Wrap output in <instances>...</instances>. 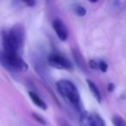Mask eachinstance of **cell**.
Masks as SVG:
<instances>
[{
	"mask_svg": "<svg viewBox=\"0 0 126 126\" xmlns=\"http://www.w3.org/2000/svg\"><path fill=\"white\" fill-rule=\"evenodd\" d=\"M29 96H30V99L32 100L34 104H35L36 106H38L42 110H46L47 109V105L46 103L34 92H29Z\"/></svg>",
	"mask_w": 126,
	"mask_h": 126,
	"instance_id": "8",
	"label": "cell"
},
{
	"mask_svg": "<svg viewBox=\"0 0 126 126\" xmlns=\"http://www.w3.org/2000/svg\"><path fill=\"white\" fill-rule=\"evenodd\" d=\"M93 116V117H94V120H95V122H96L97 126H106L105 122H104V120L102 119V117H100L98 114L94 113Z\"/></svg>",
	"mask_w": 126,
	"mask_h": 126,
	"instance_id": "12",
	"label": "cell"
},
{
	"mask_svg": "<svg viewBox=\"0 0 126 126\" xmlns=\"http://www.w3.org/2000/svg\"><path fill=\"white\" fill-rule=\"evenodd\" d=\"M86 83H87L88 88H89L90 92H91V93L93 94V96L96 98L97 101L100 103L102 98H101V94H100V93H99V90L98 89L97 86L94 84L93 81L91 80V79H87V80H86Z\"/></svg>",
	"mask_w": 126,
	"mask_h": 126,
	"instance_id": "9",
	"label": "cell"
},
{
	"mask_svg": "<svg viewBox=\"0 0 126 126\" xmlns=\"http://www.w3.org/2000/svg\"><path fill=\"white\" fill-rule=\"evenodd\" d=\"M79 126H97L93 115L87 111H83L79 117Z\"/></svg>",
	"mask_w": 126,
	"mask_h": 126,
	"instance_id": "6",
	"label": "cell"
},
{
	"mask_svg": "<svg viewBox=\"0 0 126 126\" xmlns=\"http://www.w3.org/2000/svg\"><path fill=\"white\" fill-rule=\"evenodd\" d=\"M114 88H115V86H114V84H112V83H110V84L108 85V86H107V90H108L109 93L113 92Z\"/></svg>",
	"mask_w": 126,
	"mask_h": 126,
	"instance_id": "18",
	"label": "cell"
},
{
	"mask_svg": "<svg viewBox=\"0 0 126 126\" xmlns=\"http://www.w3.org/2000/svg\"><path fill=\"white\" fill-rule=\"evenodd\" d=\"M0 63L10 72H25L28 70L27 63L17 53L0 51Z\"/></svg>",
	"mask_w": 126,
	"mask_h": 126,
	"instance_id": "1",
	"label": "cell"
},
{
	"mask_svg": "<svg viewBox=\"0 0 126 126\" xmlns=\"http://www.w3.org/2000/svg\"><path fill=\"white\" fill-rule=\"evenodd\" d=\"M56 87L64 99L74 106H79L80 97L77 87L72 81L67 79H61L56 83Z\"/></svg>",
	"mask_w": 126,
	"mask_h": 126,
	"instance_id": "2",
	"label": "cell"
},
{
	"mask_svg": "<svg viewBox=\"0 0 126 126\" xmlns=\"http://www.w3.org/2000/svg\"><path fill=\"white\" fill-rule=\"evenodd\" d=\"M74 12L77 16H84L86 14V9L83 7L82 5H77L74 8Z\"/></svg>",
	"mask_w": 126,
	"mask_h": 126,
	"instance_id": "11",
	"label": "cell"
},
{
	"mask_svg": "<svg viewBox=\"0 0 126 126\" xmlns=\"http://www.w3.org/2000/svg\"><path fill=\"white\" fill-rule=\"evenodd\" d=\"M32 117H33V118L35 119L36 122H38L40 124H42V125H46L47 124V123H46L45 119L43 118V117H42L41 116H39L38 114L36 113H32Z\"/></svg>",
	"mask_w": 126,
	"mask_h": 126,
	"instance_id": "13",
	"label": "cell"
},
{
	"mask_svg": "<svg viewBox=\"0 0 126 126\" xmlns=\"http://www.w3.org/2000/svg\"><path fill=\"white\" fill-rule=\"evenodd\" d=\"M112 123L114 126H126V123L124 122V118L118 115H116L112 117Z\"/></svg>",
	"mask_w": 126,
	"mask_h": 126,
	"instance_id": "10",
	"label": "cell"
},
{
	"mask_svg": "<svg viewBox=\"0 0 126 126\" xmlns=\"http://www.w3.org/2000/svg\"><path fill=\"white\" fill-rule=\"evenodd\" d=\"M8 33L13 42L19 47V49L21 48L23 45L25 38V30L23 25L19 24V23L14 25L11 30H8Z\"/></svg>",
	"mask_w": 126,
	"mask_h": 126,
	"instance_id": "4",
	"label": "cell"
},
{
	"mask_svg": "<svg viewBox=\"0 0 126 126\" xmlns=\"http://www.w3.org/2000/svg\"><path fill=\"white\" fill-rule=\"evenodd\" d=\"M52 26L60 40L63 41V42L67 40L68 37V31H67L65 23L61 19H54L52 23Z\"/></svg>",
	"mask_w": 126,
	"mask_h": 126,
	"instance_id": "5",
	"label": "cell"
},
{
	"mask_svg": "<svg viewBox=\"0 0 126 126\" xmlns=\"http://www.w3.org/2000/svg\"><path fill=\"white\" fill-rule=\"evenodd\" d=\"M21 1L29 7H34L36 4V0H21Z\"/></svg>",
	"mask_w": 126,
	"mask_h": 126,
	"instance_id": "15",
	"label": "cell"
},
{
	"mask_svg": "<svg viewBox=\"0 0 126 126\" xmlns=\"http://www.w3.org/2000/svg\"><path fill=\"white\" fill-rule=\"evenodd\" d=\"M98 68L102 71L103 73H105L108 69V65H107V63L104 61H101L99 63H98Z\"/></svg>",
	"mask_w": 126,
	"mask_h": 126,
	"instance_id": "14",
	"label": "cell"
},
{
	"mask_svg": "<svg viewBox=\"0 0 126 126\" xmlns=\"http://www.w3.org/2000/svg\"><path fill=\"white\" fill-rule=\"evenodd\" d=\"M57 124H58V126H71L65 119H63V118H58Z\"/></svg>",
	"mask_w": 126,
	"mask_h": 126,
	"instance_id": "17",
	"label": "cell"
},
{
	"mask_svg": "<svg viewBox=\"0 0 126 126\" xmlns=\"http://www.w3.org/2000/svg\"><path fill=\"white\" fill-rule=\"evenodd\" d=\"M89 2H91V3H93V4H94V3H97L98 1V0H88Z\"/></svg>",
	"mask_w": 126,
	"mask_h": 126,
	"instance_id": "19",
	"label": "cell"
},
{
	"mask_svg": "<svg viewBox=\"0 0 126 126\" xmlns=\"http://www.w3.org/2000/svg\"><path fill=\"white\" fill-rule=\"evenodd\" d=\"M47 62L50 67L57 69H65V70H72L73 65L71 62L61 54H53L48 56Z\"/></svg>",
	"mask_w": 126,
	"mask_h": 126,
	"instance_id": "3",
	"label": "cell"
},
{
	"mask_svg": "<svg viewBox=\"0 0 126 126\" xmlns=\"http://www.w3.org/2000/svg\"><path fill=\"white\" fill-rule=\"evenodd\" d=\"M72 53H73V56H74V61H75V62L77 63L78 67H79L82 71L86 72V71H87V68H86V62H85V60H84V58H83L81 53L76 48H73Z\"/></svg>",
	"mask_w": 126,
	"mask_h": 126,
	"instance_id": "7",
	"label": "cell"
},
{
	"mask_svg": "<svg viewBox=\"0 0 126 126\" xmlns=\"http://www.w3.org/2000/svg\"><path fill=\"white\" fill-rule=\"evenodd\" d=\"M89 67L92 69L97 70L98 68V63L96 61H94V60H91V61H89Z\"/></svg>",
	"mask_w": 126,
	"mask_h": 126,
	"instance_id": "16",
	"label": "cell"
}]
</instances>
